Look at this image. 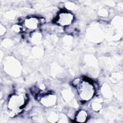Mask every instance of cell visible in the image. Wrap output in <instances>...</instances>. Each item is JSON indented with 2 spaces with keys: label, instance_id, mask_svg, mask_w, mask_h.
<instances>
[{
  "label": "cell",
  "instance_id": "obj_1",
  "mask_svg": "<svg viewBox=\"0 0 123 123\" xmlns=\"http://www.w3.org/2000/svg\"><path fill=\"white\" fill-rule=\"evenodd\" d=\"M27 98L24 93H16L12 95L9 99L8 108L11 115L20 113L26 104Z\"/></svg>",
  "mask_w": 123,
  "mask_h": 123
},
{
  "label": "cell",
  "instance_id": "obj_2",
  "mask_svg": "<svg viewBox=\"0 0 123 123\" xmlns=\"http://www.w3.org/2000/svg\"><path fill=\"white\" fill-rule=\"evenodd\" d=\"M75 86L79 96L82 100L88 101L93 97L95 94L94 87L89 81L80 80Z\"/></svg>",
  "mask_w": 123,
  "mask_h": 123
},
{
  "label": "cell",
  "instance_id": "obj_3",
  "mask_svg": "<svg viewBox=\"0 0 123 123\" xmlns=\"http://www.w3.org/2000/svg\"><path fill=\"white\" fill-rule=\"evenodd\" d=\"M74 20L73 15L68 12H62L58 16L57 23L58 24L66 26L70 25Z\"/></svg>",
  "mask_w": 123,
  "mask_h": 123
},
{
  "label": "cell",
  "instance_id": "obj_4",
  "mask_svg": "<svg viewBox=\"0 0 123 123\" xmlns=\"http://www.w3.org/2000/svg\"><path fill=\"white\" fill-rule=\"evenodd\" d=\"M24 24L25 27L27 29L34 30L38 27L39 23L37 19L34 17H32L25 20Z\"/></svg>",
  "mask_w": 123,
  "mask_h": 123
},
{
  "label": "cell",
  "instance_id": "obj_5",
  "mask_svg": "<svg viewBox=\"0 0 123 123\" xmlns=\"http://www.w3.org/2000/svg\"><path fill=\"white\" fill-rule=\"evenodd\" d=\"M87 113L84 110L79 111L76 116V121L79 122H85L87 120Z\"/></svg>",
  "mask_w": 123,
  "mask_h": 123
}]
</instances>
